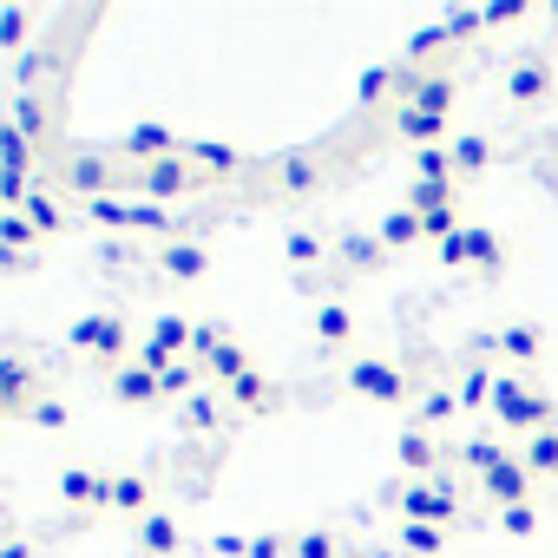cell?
Returning <instances> with one entry per match:
<instances>
[{
  "label": "cell",
  "instance_id": "cell-1",
  "mask_svg": "<svg viewBox=\"0 0 558 558\" xmlns=\"http://www.w3.org/2000/svg\"><path fill=\"white\" fill-rule=\"evenodd\" d=\"M125 158L112 151V145H73V151H60L53 158V184L66 191V197H80V204H93V197H125Z\"/></svg>",
  "mask_w": 558,
  "mask_h": 558
},
{
  "label": "cell",
  "instance_id": "cell-2",
  "mask_svg": "<svg viewBox=\"0 0 558 558\" xmlns=\"http://www.w3.org/2000/svg\"><path fill=\"white\" fill-rule=\"evenodd\" d=\"M210 191V178L178 151V158H158V165H132L125 171V197H138V204H165V210H178L184 197H204Z\"/></svg>",
  "mask_w": 558,
  "mask_h": 558
},
{
  "label": "cell",
  "instance_id": "cell-3",
  "mask_svg": "<svg viewBox=\"0 0 558 558\" xmlns=\"http://www.w3.org/2000/svg\"><path fill=\"white\" fill-rule=\"evenodd\" d=\"M66 349L80 355V362H93V368H125L132 362V323H125V310H93V316H80L73 329H66Z\"/></svg>",
  "mask_w": 558,
  "mask_h": 558
},
{
  "label": "cell",
  "instance_id": "cell-4",
  "mask_svg": "<svg viewBox=\"0 0 558 558\" xmlns=\"http://www.w3.org/2000/svg\"><path fill=\"white\" fill-rule=\"evenodd\" d=\"M493 421L506 427V434H538V427H558V401L538 388V381H525V375H499V388H493Z\"/></svg>",
  "mask_w": 558,
  "mask_h": 558
},
{
  "label": "cell",
  "instance_id": "cell-5",
  "mask_svg": "<svg viewBox=\"0 0 558 558\" xmlns=\"http://www.w3.org/2000/svg\"><path fill=\"white\" fill-rule=\"evenodd\" d=\"M395 512H401V525H453V519H460V486H453V473L401 480V486H395Z\"/></svg>",
  "mask_w": 558,
  "mask_h": 558
},
{
  "label": "cell",
  "instance_id": "cell-6",
  "mask_svg": "<svg viewBox=\"0 0 558 558\" xmlns=\"http://www.w3.org/2000/svg\"><path fill=\"white\" fill-rule=\"evenodd\" d=\"M342 388H349L355 401H375V408H401V401H414L408 368H401V362H381V355H355L349 375H342Z\"/></svg>",
  "mask_w": 558,
  "mask_h": 558
},
{
  "label": "cell",
  "instance_id": "cell-7",
  "mask_svg": "<svg viewBox=\"0 0 558 558\" xmlns=\"http://www.w3.org/2000/svg\"><path fill=\"white\" fill-rule=\"evenodd\" d=\"M60 506H66V512H80V519L112 512V466H93V460L60 466Z\"/></svg>",
  "mask_w": 558,
  "mask_h": 558
},
{
  "label": "cell",
  "instance_id": "cell-8",
  "mask_svg": "<svg viewBox=\"0 0 558 558\" xmlns=\"http://www.w3.org/2000/svg\"><path fill=\"white\" fill-rule=\"evenodd\" d=\"M0 395H8V401H14V414L27 421V408H34V401H47L53 388H47V368H40L27 349H0Z\"/></svg>",
  "mask_w": 558,
  "mask_h": 558
},
{
  "label": "cell",
  "instance_id": "cell-9",
  "mask_svg": "<svg viewBox=\"0 0 558 558\" xmlns=\"http://www.w3.org/2000/svg\"><path fill=\"white\" fill-rule=\"evenodd\" d=\"M8 119L40 145V158L60 151V99H53V93H14V99H8Z\"/></svg>",
  "mask_w": 558,
  "mask_h": 558
},
{
  "label": "cell",
  "instance_id": "cell-10",
  "mask_svg": "<svg viewBox=\"0 0 558 558\" xmlns=\"http://www.w3.org/2000/svg\"><path fill=\"white\" fill-rule=\"evenodd\" d=\"M151 269L165 276V283H204V276H210V243H197V236L151 243Z\"/></svg>",
  "mask_w": 558,
  "mask_h": 558
},
{
  "label": "cell",
  "instance_id": "cell-11",
  "mask_svg": "<svg viewBox=\"0 0 558 558\" xmlns=\"http://www.w3.org/2000/svg\"><path fill=\"white\" fill-rule=\"evenodd\" d=\"M21 217L40 230V243H53V236H66L73 230V197L53 184V178H40L34 191H27V204H21Z\"/></svg>",
  "mask_w": 558,
  "mask_h": 558
},
{
  "label": "cell",
  "instance_id": "cell-12",
  "mask_svg": "<svg viewBox=\"0 0 558 558\" xmlns=\"http://www.w3.org/2000/svg\"><path fill=\"white\" fill-rule=\"evenodd\" d=\"M112 151H119L125 165H158V158H178L184 138H178L171 125H151V119H145V125H125V132L112 138Z\"/></svg>",
  "mask_w": 558,
  "mask_h": 558
},
{
  "label": "cell",
  "instance_id": "cell-13",
  "mask_svg": "<svg viewBox=\"0 0 558 558\" xmlns=\"http://www.w3.org/2000/svg\"><path fill=\"white\" fill-rule=\"evenodd\" d=\"M480 499H486V506H499V512H506V506H532V466H525L519 453H512V460H499L493 473H480Z\"/></svg>",
  "mask_w": 558,
  "mask_h": 558
},
{
  "label": "cell",
  "instance_id": "cell-14",
  "mask_svg": "<svg viewBox=\"0 0 558 558\" xmlns=\"http://www.w3.org/2000/svg\"><path fill=\"white\" fill-rule=\"evenodd\" d=\"M395 460H401V473H408V480H434V473H447V447H440L427 427H401Z\"/></svg>",
  "mask_w": 558,
  "mask_h": 558
},
{
  "label": "cell",
  "instance_id": "cell-15",
  "mask_svg": "<svg viewBox=\"0 0 558 558\" xmlns=\"http://www.w3.org/2000/svg\"><path fill=\"white\" fill-rule=\"evenodd\" d=\"M132 551H138V558H178V551H184V525H178L165 506H151V512L132 525Z\"/></svg>",
  "mask_w": 558,
  "mask_h": 558
},
{
  "label": "cell",
  "instance_id": "cell-16",
  "mask_svg": "<svg viewBox=\"0 0 558 558\" xmlns=\"http://www.w3.org/2000/svg\"><path fill=\"white\" fill-rule=\"evenodd\" d=\"M151 506H158V493H151V466H112V512L138 525Z\"/></svg>",
  "mask_w": 558,
  "mask_h": 558
},
{
  "label": "cell",
  "instance_id": "cell-17",
  "mask_svg": "<svg viewBox=\"0 0 558 558\" xmlns=\"http://www.w3.org/2000/svg\"><path fill=\"white\" fill-rule=\"evenodd\" d=\"M53 73H60V40L40 34V40L14 60V86H21V93H53Z\"/></svg>",
  "mask_w": 558,
  "mask_h": 558
},
{
  "label": "cell",
  "instance_id": "cell-18",
  "mask_svg": "<svg viewBox=\"0 0 558 558\" xmlns=\"http://www.w3.org/2000/svg\"><path fill=\"white\" fill-rule=\"evenodd\" d=\"M453 99H460V80H453V73H421V80H408V93H401V106H408V112H427V119H447Z\"/></svg>",
  "mask_w": 558,
  "mask_h": 558
},
{
  "label": "cell",
  "instance_id": "cell-19",
  "mask_svg": "<svg viewBox=\"0 0 558 558\" xmlns=\"http://www.w3.org/2000/svg\"><path fill=\"white\" fill-rule=\"evenodd\" d=\"M106 395H112L119 408H165V388H158V375H151V368H138V362L112 368V375H106Z\"/></svg>",
  "mask_w": 558,
  "mask_h": 558
},
{
  "label": "cell",
  "instance_id": "cell-20",
  "mask_svg": "<svg viewBox=\"0 0 558 558\" xmlns=\"http://www.w3.org/2000/svg\"><path fill=\"white\" fill-rule=\"evenodd\" d=\"M269 178H276V191H283V197H316L323 191V158L283 151V158H269Z\"/></svg>",
  "mask_w": 558,
  "mask_h": 558
},
{
  "label": "cell",
  "instance_id": "cell-21",
  "mask_svg": "<svg viewBox=\"0 0 558 558\" xmlns=\"http://www.w3.org/2000/svg\"><path fill=\"white\" fill-rule=\"evenodd\" d=\"M184 158L217 184V178H230V171H250V151L243 145H223V138H184Z\"/></svg>",
  "mask_w": 558,
  "mask_h": 558
},
{
  "label": "cell",
  "instance_id": "cell-22",
  "mask_svg": "<svg viewBox=\"0 0 558 558\" xmlns=\"http://www.w3.org/2000/svg\"><path fill=\"white\" fill-rule=\"evenodd\" d=\"M223 401H230L236 414H276V408H283V388H276L263 368H250V375H236V381L223 388Z\"/></svg>",
  "mask_w": 558,
  "mask_h": 558
},
{
  "label": "cell",
  "instance_id": "cell-23",
  "mask_svg": "<svg viewBox=\"0 0 558 558\" xmlns=\"http://www.w3.org/2000/svg\"><path fill=\"white\" fill-rule=\"evenodd\" d=\"M0 171H21V178H40V145L0 112Z\"/></svg>",
  "mask_w": 558,
  "mask_h": 558
},
{
  "label": "cell",
  "instance_id": "cell-24",
  "mask_svg": "<svg viewBox=\"0 0 558 558\" xmlns=\"http://www.w3.org/2000/svg\"><path fill=\"white\" fill-rule=\"evenodd\" d=\"M223 414H230L223 388H197V395L178 408V427H184V434H217V427H223Z\"/></svg>",
  "mask_w": 558,
  "mask_h": 558
},
{
  "label": "cell",
  "instance_id": "cell-25",
  "mask_svg": "<svg viewBox=\"0 0 558 558\" xmlns=\"http://www.w3.org/2000/svg\"><path fill=\"white\" fill-rule=\"evenodd\" d=\"M40 40V14L34 8H0V60H21Z\"/></svg>",
  "mask_w": 558,
  "mask_h": 558
},
{
  "label": "cell",
  "instance_id": "cell-26",
  "mask_svg": "<svg viewBox=\"0 0 558 558\" xmlns=\"http://www.w3.org/2000/svg\"><path fill=\"white\" fill-rule=\"evenodd\" d=\"M336 263H342V269H355V276H368V269H381V263H388V250H381V236H375V230H349V236H336Z\"/></svg>",
  "mask_w": 558,
  "mask_h": 558
},
{
  "label": "cell",
  "instance_id": "cell-27",
  "mask_svg": "<svg viewBox=\"0 0 558 558\" xmlns=\"http://www.w3.org/2000/svg\"><path fill=\"white\" fill-rule=\"evenodd\" d=\"M310 336H316L323 349H349V342H355V310H349V303H316Z\"/></svg>",
  "mask_w": 558,
  "mask_h": 558
},
{
  "label": "cell",
  "instance_id": "cell-28",
  "mask_svg": "<svg viewBox=\"0 0 558 558\" xmlns=\"http://www.w3.org/2000/svg\"><path fill=\"white\" fill-rule=\"evenodd\" d=\"M250 368H256V362H250V349H243L236 336H223V342H217V355L204 362V388H230V381H236V375H250Z\"/></svg>",
  "mask_w": 558,
  "mask_h": 558
},
{
  "label": "cell",
  "instance_id": "cell-29",
  "mask_svg": "<svg viewBox=\"0 0 558 558\" xmlns=\"http://www.w3.org/2000/svg\"><path fill=\"white\" fill-rule=\"evenodd\" d=\"M545 93H551V66H545V60H519L512 80H506V99H512V106H538Z\"/></svg>",
  "mask_w": 558,
  "mask_h": 558
},
{
  "label": "cell",
  "instance_id": "cell-30",
  "mask_svg": "<svg viewBox=\"0 0 558 558\" xmlns=\"http://www.w3.org/2000/svg\"><path fill=\"white\" fill-rule=\"evenodd\" d=\"M538 349H545V329L538 323H506L493 336V355H506V362H538Z\"/></svg>",
  "mask_w": 558,
  "mask_h": 558
},
{
  "label": "cell",
  "instance_id": "cell-31",
  "mask_svg": "<svg viewBox=\"0 0 558 558\" xmlns=\"http://www.w3.org/2000/svg\"><path fill=\"white\" fill-rule=\"evenodd\" d=\"M401 93H408V73H401V66H388V60H381V66H368V73L355 80V99H362V106H381V99H401Z\"/></svg>",
  "mask_w": 558,
  "mask_h": 558
},
{
  "label": "cell",
  "instance_id": "cell-32",
  "mask_svg": "<svg viewBox=\"0 0 558 558\" xmlns=\"http://www.w3.org/2000/svg\"><path fill=\"white\" fill-rule=\"evenodd\" d=\"M395 138H408L414 151L421 145H453L447 138V119H427V112H408V106H395Z\"/></svg>",
  "mask_w": 558,
  "mask_h": 558
},
{
  "label": "cell",
  "instance_id": "cell-33",
  "mask_svg": "<svg viewBox=\"0 0 558 558\" xmlns=\"http://www.w3.org/2000/svg\"><path fill=\"white\" fill-rule=\"evenodd\" d=\"M375 236H381V250H414V243H427V230H421V217H414L408 204H395V210L375 223Z\"/></svg>",
  "mask_w": 558,
  "mask_h": 558
},
{
  "label": "cell",
  "instance_id": "cell-34",
  "mask_svg": "<svg viewBox=\"0 0 558 558\" xmlns=\"http://www.w3.org/2000/svg\"><path fill=\"white\" fill-rule=\"evenodd\" d=\"M512 453H519V447H506V440H493V434H473L466 447H453V460H460L473 480H480V473H493V466H499V460H512Z\"/></svg>",
  "mask_w": 558,
  "mask_h": 558
},
{
  "label": "cell",
  "instance_id": "cell-35",
  "mask_svg": "<svg viewBox=\"0 0 558 558\" xmlns=\"http://www.w3.org/2000/svg\"><path fill=\"white\" fill-rule=\"evenodd\" d=\"M519 460L532 466V480H558V427H538L532 440H519Z\"/></svg>",
  "mask_w": 558,
  "mask_h": 558
},
{
  "label": "cell",
  "instance_id": "cell-36",
  "mask_svg": "<svg viewBox=\"0 0 558 558\" xmlns=\"http://www.w3.org/2000/svg\"><path fill=\"white\" fill-rule=\"evenodd\" d=\"M447 151H453V178H480V171L493 165V138H486V132H466V138H453Z\"/></svg>",
  "mask_w": 558,
  "mask_h": 558
},
{
  "label": "cell",
  "instance_id": "cell-37",
  "mask_svg": "<svg viewBox=\"0 0 558 558\" xmlns=\"http://www.w3.org/2000/svg\"><path fill=\"white\" fill-rule=\"evenodd\" d=\"M323 256H336V243H323L316 230H290V236H283V263H290V269H316Z\"/></svg>",
  "mask_w": 558,
  "mask_h": 558
},
{
  "label": "cell",
  "instance_id": "cell-38",
  "mask_svg": "<svg viewBox=\"0 0 558 558\" xmlns=\"http://www.w3.org/2000/svg\"><path fill=\"white\" fill-rule=\"evenodd\" d=\"M453 414H460V395H453V388H427V395L414 401V427H427V434L447 427Z\"/></svg>",
  "mask_w": 558,
  "mask_h": 558
},
{
  "label": "cell",
  "instance_id": "cell-39",
  "mask_svg": "<svg viewBox=\"0 0 558 558\" xmlns=\"http://www.w3.org/2000/svg\"><path fill=\"white\" fill-rule=\"evenodd\" d=\"M414 184H460L453 178V151L447 145H421L414 151Z\"/></svg>",
  "mask_w": 558,
  "mask_h": 558
},
{
  "label": "cell",
  "instance_id": "cell-40",
  "mask_svg": "<svg viewBox=\"0 0 558 558\" xmlns=\"http://www.w3.org/2000/svg\"><path fill=\"white\" fill-rule=\"evenodd\" d=\"M158 388H165V401H178V408H184V401H191V395L204 388V368H197V362L184 355V362H171V368L158 375Z\"/></svg>",
  "mask_w": 558,
  "mask_h": 558
},
{
  "label": "cell",
  "instance_id": "cell-41",
  "mask_svg": "<svg viewBox=\"0 0 558 558\" xmlns=\"http://www.w3.org/2000/svg\"><path fill=\"white\" fill-rule=\"evenodd\" d=\"M493 388H499V375H493L486 362H473V368H466V381H460L453 395H460V408H473V414L486 408V414H493Z\"/></svg>",
  "mask_w": 558,
  "mask_h": 558
},
{
  "label": "cell",
  "instance_id": "cell-42",
  "mask_svg": "<svg viewBox=\"0 0 558 558\" xmlns=\"http://www.w3.org/2000/svg\"><path fill=\"white\" fill-rule=\"evenodd\" d=\"M473 256H480V223H466L460 236H447V243H434V263H440V269H466Z\"/></svg>",
  "mask_w": 558,
  "mask_h": 558
},
{
  "label": "cell",
  "instance_id": "cell-43",
  "mask_svg": "<svg viewBox=\"0 0 558 558\" xmlns=\"http://www.w3.org/2000/svg\"><path fill=\"white\" fill-rule=\"evenodd\" d=\"M0 250H21V256H40V230L21 217V210H0Z\"/></svg>",
  "mask_w": 558,
  "mask_h": 558
},
{
  "label": "cell",
  "instance_id": "cell-44",
  "mask_svg": "<svg viewBox=\"0 0 558 558\" xmlns=\"http://www.w3.org/2000/svg\"><path fill=\"white\" fill-rule=\"evenodd\" d=\"M86 210V223H99V230H112V236H125V217H132V197H93V204H80Z\"/></svg>",
  "mask_w": 558,
  "mask_h": 558
},
{
  "label": "cell",
  "instance_id": "cell-45",
  "mask_svg": "<svg viewBox=\"0 0 558 558\" xmlns=\"http://www.w3.org/2000/svg\"><path fill=\"white\" fill-rule=\"evenodd\" d=\"M421 217V230H427V243H447V236H460L466 223H460V197L453 204H434V210H414Z\"/></svg>",
  "mask_w": 558,
  "mask_h": 558
},
{
  "label": "cell",
  "instance_id": "cell-46",
  "mask_svg": "<svg viewBox=\"0 0 558 558\" xmlns=\"http://www.w3.org/2000/svg\"><path fill=\"white\" fill-rule=\"evenodd\" d=\"M27 427H34V434H66V427H73V408H66L60 395H47V401L27 408Z\"/></svg>",
  "mask_w": 558,
  "mask_h": 558
},
{
  "label": "cell",
  "instance_id": "cell-47",
  "mask_svg": "<svg viewBox=\"0 0 558 558\" xmlns=\"http://www.w3.org/2000/svg\"><path fill=\"white\" fill-rule=\"evenodd\" d=\"M401 551L408 558H440L447 551V525H401Z\"/></svg>",
  "mask_w": 558,
  "mask_h": 558
},
{
  "label": "cell",
  "instance_id": "cell-48",
  "mask_svg": "<svg viewBox=\"0 0 558 558\" xmlns=\"http://www.w3.org/2000/svg\"><path fill=\"white\" fill-rule=\"evenodd\" d=\"M296 558H342V538L329 525H310V532H296Z\"/></svg>",
  "mask_w": 558,
  "mask_h": 558
},
{
  "label": "cell",
  "instance_id": "cell-49",
  "mask_svg": "<svg viewBox=\"0 0 558 558\" xmlns=\"http://www.w3.org/2000/svg\"><path fill=\"white\" fill-rule=\"evenodd\" d=\"M243 558H296V532H256L243 545Z\"/></svg>",
  "mask_w": 558,
  "mask_h": 558
},
{
  "label": "cell",
  "instance_id": "cell-50",
  "mask_svg": "<svg viewBox=\"0 0 558 558\" xmlns=\"http://www.w3.org/2000/svg\"><path fill=\"white\" fill-rule=\"evenodd\" d=\"M460 184H408V210H434V204H453Z\"/></svg>",
  "mask_w": 558,
  "mask_h": 558
},
{
  "label": "cell",
  "instance_id": "cell-51",
  "mask_svg": "<svg viewBox=\"0 0 558 558\" xmlns=\"http://www.w3.org/2000/svg\"><path fill=\"white\" fill-rule=\"evenodd\" d=\"M499 532H506V538H532V532H538V506H506V512H499Z\"/></svg>",
  "mask_w": 558,
  "mask_h": 558
},
{
  "label": "cell",
  "instance_id": "cell-52",
  "mask_svg": "<svg viewBox=\"0 0 558 558\" xmlns=\"http://www.w3.org/2000/svg\"><path fill=\"white\" fill-rule=\"evenodd\" d=\"M447 40H453V34H447V27H421V34H414V40H408V66H414V60H434V53H440V47H447Z\"/></svg>",
  "mask_w": 558,
  "mask_h": 558
},
{
  "label": "cell",
  "instance_id": "cell-53",
  "mask_svg": "<svg viewBox=\"0 0 558 558\" xmlns=\"http://www.w3.org/2000/svg\"><path fill=\"white\" fill-rule=\"evenodd\" d=\"M223 336H230V329H217V323H197V336H191V362L204 368V362L217 355V342H223Z\"/></svg>",
  "mask_w": 558,
  "mask_h": 558
},
{
  "label": "cell",
  "instance_id": "cell-54",
  "mask_svg": "<svg viewBox=\"0 0 558 558\" xmlns=\"http://www.w3.org/2000/svg\"><path fill=\"white\" fill-rule=\"evenodd\" d=\"M480 21L486 27H512V21H525V8H519V0H499V8H480Z\"/></svg>",
  "mask_w": 558,
  "mask_h": 558
},
{
  "label": "cell",
  "instance_id": "cell-55",
  "mask_svg": "<svg viewBox=\"0 0 558 558\" xmlns=\"http://www.w3.org/2000/svg\"><path fill=\"white\" fill-rule=\"evenodd\" d=\"M447 34H453V40H473V34H486L480 8H473V14H453V21H447Z\"/></svg>",
  "mask_w": 558,
  "mask_h": 558
},
{
  "label": "cell",
  "instance_id": "cell-56",
  "mask_svg": "<svg viewBox=\"0 0 558 558\" xmlns=\"http://www.w3.org/2000/svg\"><path fill=\"white\" fill-rule=\"evenodd\" d=\"M40 256H21V250H0V276H21V269H34Z\"/></svg>",
  "mask_w": 558,
  "mask_h": 558
},
{
  "label": "cell",
  "instance_id": "cell-57",
  "mask_svg": "<svg viewBox=\"0 0 558 558\" xmlns=\"http://www.w3.org/2000/svg\"><path fill=\"white\" fill-rule=\"evenodd\" d=\"M0 558H40L34 538H0Z\"/></svg>",
  "mask_w": 558,
  "mask_h": 558
},
{
  "label": "cell",
  "instance_id": "cell-58",
  "mask_svg": "<svg viewBox=\"0 0 558 558\" xmlns=\"http://www.w3.org/2000/svg\"><path fill=\"white\" fill-rule=\"evenodd\" d=\"M0 532H14V506L8 499H0Z\"/></svg>",
  "mask_w": 558,
  "mask_h": 558
},
{
  "label": "cell",
  "instance_id": "cell-59",
  "mask_svg": "<svg viewBox=\"0 0 558 558\" xmlns=\"http://www.w3.org/2000/svg\"><path fill=\"white\" fill-rule=\"evenodd\" d=\"M8 421H21V414H14V401H8V395H0V427H8Z\"/></svg>",
  "mask_w": 558,
  "mask_h": 558
}]
</instances>
